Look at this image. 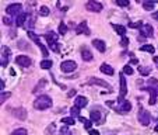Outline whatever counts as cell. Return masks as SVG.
Segmentation results:
<instances>
[{"mask_svg": "<svg viewBox=\"0 0 158 135\" xmlns=\"http://www.w3.org/2000/svg\"><path fill=\"white\" fill-rule=\"evenodd\" d=\"M52 99L49 96H46V94H42V96L36 97V100L34 101V107L36 108V110H48V108L52 107Z\"/></svg>", "mask_w": 158, "mask_h": 135, "instance_id": "obj_1", "label": "cell"}, {"mask_svg": "<svg viewBox=\"0 0 158 135\" xmlns=\"http://www.w3.org/2000/svg\"><path fill=\"white\" fill-rule=\"evenodd\" d=\"M106 104L109 106V107L114 108V110L116 111L118 114H126V113H129V111L131 110V104H130L129 101H122V103H119V104L116 106V104H114V103L109 100Z\"/></svg>", "mask_w": 158, "mask_h": 135, "instance_id": "obj_2", "label": "cell"}, {"mask_svg": "<svg viewBox=\"0 0 158 135\" xmlns=\"http://www.w3.org/2000/svg\"><path fill=\"white\" fill-rule=\"evenodd\" d=\"M45 38H46L49 48H51L52 51H53V52H59V44H57V38H59V35H57L56 33L49 31V33H46Z\"/></svg>", "mask_w": 158, "mask_h": 135, "instance_id": "obj_3", "label": "cell"}, {"mask_svg": "<svg viewBox=\"0 0 158 135\" xmlns=\"http://www.w3.org/2000/svg\"><path fill=\"white\" fill-rule=\"evenodd\" d=\"M120 79V93H119V99H118V103L125 101V96L127 93V84H126V79H125V73H120L119 75Z\"/></svg>", "mask_w": 158, "mask_h": 135, "instance_id": "obj_4", "label": "cell"}, {"mask_svg": "<svg viewBox=\"0 0 158 135\" xmlns=\"http://www.w3.org/2000/svg\"><path fill=\"white\" fill-rule=\"evenodd\" d=\"M137 120H139V123H140L141 125L147 127L150 124V113L147 110H144L143 107H140L139 114H137Z\"/></svg>", "mask_w": 158, "mask_h": 135, "instance_id": "obj_5", "label": "cell"}, {"mask_svg": "<svg viewBox=\"0 0 158 135\" xmlns=\"http://www.w3.org/2000/svg\"><path fill=\"white\" fill-rule=\"evenodd\" d=\"M21 10H23V4H20V3H13V4H9V6L6 7V13H7V16H20L21 14Z\"/></svg>", "mask_w": 158, "mask_h": 135, "instance_id": "obj_6", "label": "cell"}, {"mask_svg": "<svg viewBox=\"0 0 158 135\" xmlns=\"http://www.w3.org/2000/svg\"><path fill=\"white\" fill-rule=\"evenodd\" d=\"M76 68H77V63H76L74 61H64V62H62V65H60V69L64 73L74 72Z\"/></svg>", "mask_w": 158, "mask_h": 135, "instance_id": "obj_7", "label": "cell"}, {"mask_svg": "<svg viewBox=\"0 0 158 135\" xmlns=\"http://www.w3.org/2000/svg\"><path fill=\"white\" fill-rule=\"evenodd\" d=\"M15 63L20 66H23V68H28V66L32 63V61H31L30 56H25V55H20V56L15 58Z\"/></svg>", "mask_w": 158, "mask_h": 135, "instance_id": "obj_8", "label": "cell"}, {"mask_svg": "<svg viewBox=\"0 0 158 135\" xmlns=\"http://www.w3.org/2000/svg\"><path fill=\"white\" fill-rule=\"evenodd\" d=\"M85 9L88 10V11L99 13L102 10V4L98 3V2H94V0H91V2H88V3L85 4Z\"/></svg>", "mask_w": 158, "mask_h": 135, "instance_id": "obj_9", "label": "cell"}, {"mask_svg": "<svg viewBox=\"0 0 158 135\" xmlns=\"http://www.w3.org/2000/svg\"><path fill=\"white\" fill-rule=\"evenodd\" d=\"M140 34L141 37H154V30H152V25L150 24H143L140 27Z\"/></svg>", "mask_w": 158, "mask_h": 135, "instance_id": "obj_10", "label": "cell"}, {"mask_svg": "<svg viewBox=\"0 0 158 135\" xmlns=\"http://www.w3.org/2000/svg\"><path fill=\"white\" fill-rule=\"evenodd\" d=\"M76 33L77 34H84V35H89V34H91V31H89V28H88V24H87V21H83V23H80V24L76 27Z\"/></svg>", "mask_w": 158, "mask_h": 135, "instance_id": "obj_11", "label": "cell"}, {"mask_svg": "<svg viewBox=\"0 0 158 135\" xmlns=\"http://www.w3.org/2000/svg\"><path fill=\"white\" fill-rule=\"evenodd\" d=\"M10 49L7 48V47H4L3 49H2V68H6L7 65H9V59H10Z\"/></svg>", "mask_w": 158, "mask_h": 135, "instance_id": "obj_12", "label": "cell"}, {"mask_svg": "<svg viewBox=\"0 0 158 135\" xmlns=\"http://www.w3.org/2000/svg\"><path fill=\"white\" fill-rule=\"evenodd\" d=\"M147 92H148V94H150V100H148L150 106H154L155 103H157L158 92H157V90L154 89V87H150V86H148V89H147Z\"/></svg>", "mask_w": 158, "mask_h": 135, "instance_id": "obj_13", "label": "cell"}, {"mask_svg": "<svg viewBox=\"0 0 158 135\" xmlns=\"http://www.w3.org/2000/svg\"><path fill=\"white\" fill-rule=\"evenodd\" d=\"M88 84H98V86L106 87V89H109V90H110V84H109V83H106L105 80H101V79H98V78H91V79L88 80Z\"/></svg>", "mask_w": 158, "mask_h": 135, "instance_id": "obj_14", "label": "cell"}, {"mask_svg": "<svg viewBox=\"0 0 158 135\" xmlns=\"http://www.w3.org/2000/svg\"><path fill=\"white\" fill-rule=\"evenodd\" d=\"M27 21H28V14L27 13H21L17 17V20H15V24H17V27H24Z\"/></svg>", "mask_w": 158, "mask_h": 135, "instance_id": "obj_15", "label": "cell"}, {"mask_svg": "<svg viewBox=\"0 0 158 135\" xmlns=\"http://www.w3.org/2000/svg\"><path fill=\"white\" fill-rule=\"evenodd\" d=\"M74 104H76V107H78V108H84L87 104H88V100H87V97H84V96H77L74 100Z\"/></svg>", "mask_w": 158, "mask_h": 135, "instance_id": "obj_16", "label": "cell"}, {"mask_svg": "<svg viewBox=\"0 0 158 135\" xmlns=\"http://www.w3.org/2000/svg\"><path fill=\"white\" fill-rule=\"evenodd\" d=\"M93 45L97 49H98L99 52H105V51H106V45H105V42L102 41V39H93Z\"/></svg>", "mask_w": 158, "mask_h": 135, "instance_id": "obj_17", "label": "cell"}, {"mask_svg": "<svg viewBox=\"0 0 158 135\" xmlns=\"http://www.w3.org/2000/svg\"><path fill=\"white\" fill-rule=\"evenodd\" d=\"M13 113H14V115L17 118H20V120H25V118H27V110H25V108H14V111H13Z\"/></svg>", "mask_w": 158, "mask_h": 135, "instance_id": "obj_18", "label": "cell"}, {"mask_svg": "<svg viewBox=\"0 0 158 135\" xmlns=\"http://www.w3.org/2000/svg\"><path fill=\"white\" fill-rule=\"evenodd\" d=\"M81 58H83L85 62H89V61H93V54L89 52V49H87L85 47H84V48L81 49Z\"/></svg>", "mask_w": 158, "mask_h": 135, "instance_id": "obj_19", "label": "cell"}, {"mask_svg": "<svg viewBox=\"0 0 158 135\" xmlns=\"http://www.w3.org/2000/svg\"><path fill=\"white\" fill-rule=\"evenodd\" d=\"M99 69H101V72L105 73V75H109V76L114 75V68H112L110 65H108V63H102Z\"/></svg>", "mask_w": 158, "mask_h": 135, "instance_id": "obj_20", "label": "cell"}, {"mask_svg": "<svg viewBox=\"0 0 158 135\" xmlns=\"http://www.w3.org/2000/svg\"><path fill=\"white\" fill-rule=\"evenodd\" d=\"M89 118H91V121H95V123H98L99 120H101V113L97 110H91L89 111Z\"/></svg>", "mask_w": 158, "mask_h": 135, "instance_id": "obj_21", "label": "cell"}, {"mask_svg": "<svg viewBox=\"0 0 158 135\" xmlns=\"http://www.w3.org/2000/svg\"><path fill=\"white\" fill-rule=\"evenodd\" d=\"M112 27H114V30L116 31V33L119 34L120 37H125L126 35V27H123V25H119V24H112Z\"/></svg>", "mask_w": 158, "mask_h": 135, "instance_id": "obj_22", "label": "cell"}, {"mask_svg": "<svg viewBox=\"0 0 158 135\" xmlns=\"http://www.w3.org/2000/svg\"><path fill=\"white\" fill-rule=\"evenodd\" d=\"M137 69L141 76H148L151 73V68H147V66H139Z\"/></svg>", "mask_w": 158, "mask_h": 135, "instance_id": "obj_23", "label": "cell"}, {"mask_svg": "<svg viewBox=\"0 0 158 135\" xmlns=\"http://www.w3.org/2000/svg\"><path fill=\"white\" fill-rule=\"evenodd\" d=\"M35 44L38 45V47H39V49H41V52H42V56H48V49H46V47H45V45L42 44V42L39 41V39H38V41H35Z\"/></svg>", "mask_w": 158, "mask_h": 135, "instance_id": "obj_24", "label": "cell"}, {"mask_svg": "<svg viewBox=\"0 0 158 135\" xmlns=\"http://www.w3.org/2000/svg\"><path fill=\"white\" fill-rule=\"evenodd\" d=\"M78 120H80L81 123L84 124V128H87V129H89V128H91V125H93V121H91V120H87V118L81 117V115L78 117Z\"/></svg>", "mask_w": 158, "mask_h": 135, "instance_id": "obj_25", "label": "cell"}, {"mask_svg": "<svg viewBox=\"0 0 158 135\" xmlns=\"http://www.w3.org/2000/svg\"><path fill=\"white\" fill-rule=\"evenodd\" d=\"M69 31V27L64 24V23H59V34L60 35H66Z\"/></svg>", "mask_w": 158, "mask_h": 135, "instance_id": "obj_26", "label": "cell"}, {"mask_svg": "<svg viewBox=\"0 0 158 135\" xmlns=\"http://www.w3.org/2000/svg\"><path fill=\"white\" fill-rule=\"evenodd\" d=\"M41 68L42 69H51L52 68V61L51 59H44L41 62Z\"/></svg>", "mask_w": 158, "mask_h": 135, "instance_id": "obj_27", "label": "cell"}, {"mask_svg": "<svg viewBox=\"0 0 158 135\" xmlns=\"http://www.w3.org/2000/svg\"><path fill=\"white\" fill-rule=\"evenodd\" d=\"M140 51H143V52H150V54H154L155 49H154V47H152V45H143V47H140Z\"/></svg>", "mask_w": 158, "mask_h": 135, "instance_id": "obj_28", "label": "cell"}, {"mask_svg": "<svg viewBox=\"0 0 158 135\" xmlns=\"http://www.w3.org/2000/svg\"><path fill=\"white\" fill-rule=\"evenodd\" d=\"M148 86H150V87H154V89L158 92V80H157L155 78L148 79Z\"/></svg>", "mask_w": 158, "mask_h": 135, "instance_id": "obj_29", "label": "cell"}, {"mask_svg": "<svg viewBox=\"0 0 158 135\" xmlns=\"http://www.w3.org/2000/svg\"><path fill=\"white\" fill-rule=\"evenodd\" d=\"M28 132H27V129L25 128H17V129H14V131L11 132V135H27Z\"/></svg>", "mask_w": 158, "mask_h": 135, "instance_id": "obj_30", "label": "cell"}, {"mask_svg": "<svg viewBox=\"0 0 158 135\" xmlns=\"http://www.w3.org/2000/svg\"><path fill=\"white\" fill-rule=\"evenodd\" d=\"M49 13H51V10H49V7H46V6H42L41 9H39V14L44 16V17L49 16Z\"/></svg>", "mask_w": 158, "mask_h": 135, "instance_id": "obj_31", "label": "cell"}, {"mask_svg": "<svg viewBox=\"0 0 158 135\" xmlns=\"http://www.w3.org/2000/svg\"><path fill=\"white\" fill-rule=\"evenodd\" d=\"M62 123L66 124V125H73V124H74V118L73 117H64V118H62Z\"/></svg>", "mask_w": 158, "mask_h": 135, "instance_id": "obj_32", "label": "cell"}, {"mask_svg": "<svg viewBox=\"0 0 158 135\" xmlns=\"http://www.w3.org/2000/svg\"><path fill=\"white\" fill-rule=\"evenodd\" d=\"M154 6H155L154 2H144V3H143V7L146 10H152V9H154Z\"/></svg>", "mask_w": 158, "mask_h": 135, "instance_id": "obj_33", "label": "cell"}, {"mask_svg": "<svg viewBox=\"0 0 158 135\" xmlns=\"http://www.w3.org/2000/svg\"><path fill=\"white\" fill-rule=\"evenodd\" d=\"M45 84H46V80H45V79H41V82H39V84L35 87V89H34V93H36V92H39V90H41L42 87L45 86Z\"/></svg>", "mask_w": 158, "mask_h": 135, "instance_id": "obj_34", "label": "cell"}, {"mask_svg": "<svg viewBox=\"0 0 158 135\" xmlns=\"http://www.w3.org/2000/svg\"><path fill=\"white\" fill-rule=\"evenodd\" d=\"M70 114H72L73 117H80V115H78V114H80V108L76 107V106H74V107H73L72 110H70Z\"/></svg>", "mask_w": 158, "mask_h": 135, "instance_id": "obj_35", "label": "cell"}, {"mask_svg": "<svg viewBox=\"0 0 158 135\" xmlns=\"http://www.w3.org/2000/svg\"><path fill=\"white\" fill-rule=\"evenodd\" d=\"M123 73H126V75H133V69L130 68V65L123 66Z\"/></svg>", "mask_w": 158, "mask_h": 135, "instance_id": "obj_36", "label": "cell"}, {"mask_svg": "<svg viewBox=\"0 0 158 135\" xmlns=\"http://www.w3.org/2000/svg\"><path fill=\"white\" fill-rule=\"evenodd\" d=\"M10 96H11V93H2V96H0V103L3 104V103L6 101V100L9 99Z\"/></svg>", "mask_w": 158, "mask_h": 135, "instance_id": "obj_37", "label": "cell"}, {"mask_svg": "<svg viewBox=\"0 0 158 135\" xmlns=\"http://www.w3.org/2000/svg\"><path fill=\"white\" fill-rule=\"evenodd\" d=\"M2 21H3V24H4V25H11V23H13L11 18H10V16H4L3 20H2Z\"/></svg>", "mask_w": 158, "mask_h": 135, "instance_id": "obj_38", "label": "cell"}, {"mask_svg": "<svg viewBox=\"0 0 158 135\" xmlns=\"http://www.w3.org/2000/svg\"><path fill=\"white\" fill-rule=\"evenodd\" d=\"M141 25H143L141 21H137V23H129V27L130 28H140Z\"/></svg>", "mask_w": 158, "mask_h": 135, "instance_id": "obj_39", "label": "cell"}, {"mask_svg": "<svg viewBox=\"0 0 158 135\" xmlns=\"http://www.w3.org/2000/svg\"><path fill=\"white\" fill-rule=\"evenodd\" d=\"M127 45H129V38L122 37V39H120V47H127Z\"/></svg>", "mask_w": 158, "mask_h": 135, "instance_id": "obj_40", "label": "cell"}, {"mask_svg": "<svg viewBox=\"0 0 158 135\" xmlns=\"http://www.w3.org/2000/svg\"><path fill=\"white\" fill-rule=\"evenodd\" d=\"M28 24H27V27L30 28V31H31V28H34V25H35V20H34V17L32 18H30V20L27 21Z\"/></svg>", "mask_w": 158, "mask_h": 135, "instance_id": "obj_41", "label": "cell"}, {"mask_svg": "<svg viewBox=\"0 0 158 135\" xmlns=\"http://www.w3.org/2000/svg\"><path fill=\"white\" fill-rule=\"evenodd\" d=\"M116 3L119 4V6H122V7H127L129 6V2H127V0H118Z\"/></svg>", "mask_w": 158, "mask_h": 135, "instance_id": "obj_42", "label": "cell"}, {"mask_svg": "<svg viewBox=\"0 0 158 135\" xmlns=\"http://www.w3.org/2000/svg\"><path fill=\"white\" fill-rule=\"evenodd\" d=\"M60 135H72V134H70V131L67 129V127H63V128L60 129Z\"/></svg>", "mask_w": 158, "mask_h": 135, "instance_id": "obj_43", "label": "cell"}, {"mask_svg": "<svg viewBox=\"0 0 158 135\" xmlns=\"http://www.w3.org/2000/svg\"><path fill=\"white\" fill-rule=\"evenodd\" d=\"M53 129H55V125L53 124H51V128H46V134H52V132H53Z\"/></svg>", "mask_w": 158, "mask_h": 135, "instance_id": "obj_44", "label": "cell"}, {"mask_svg": "<svg viewBox=\"0 0 158 135\" xmlns=\"http://www.w3.org/2000/svg\"><path fill=\"white\" fill-rule=\"evenodd\" d=\"M89 135H99V132L97 131V129H91V131H89Z\"/></svg>", "mask_w": 158, "mask_h": 135, "instance_id": "obj_45", "label": "cell"}, {"mask_svg": "<svg viewBox=\"0 0 158 135\" xmlns=\"http://www.w3.org/2000/svg\"><path fill=\"white\" fill-rule=\"evenodd\" d=\"M76 94V90H70L69 93H67V97H72V96H74Z\"/></svg>", "mask_w": 158, "mask_h": 135, "instance_id": "obj_46", "label": "cell"}, {"mask_svg": "<svg viewBox=\"0 0 158 135\" xmlns=\"http://www.w3.org/2000/svg\"><path fill=\"white\" fill-rule=\"evenodd\" d=\"M130 63H133V65H137L139 61L136 59V58H131V59H130Z\"/></svg>", "mask_w": 158, "mask_h": 135, "instance_id": "obj_47", "label": "cell"}, {"mask_svg": "<svg viewBox=\"0 0 158 135\" xmlns=\"http://www.w3.org/2000/svg\"><path fill=\"white\" fill-rule=\"evenodd\" d=\"M0 89H2V92H3V89H4V82L3 80H0Z\"/></svg>", "mask_w": 158, "mask_h": 135, "instance_id": "obj_48", "label": "cell"}, {"mask_svg": "<svg viewBox=\"0 0 158 135\" xmlns=\"http://www.w3.org/2000/svg\"><path fill=\"white\" fill-rule=\"evenodd\" d=\"M152 17H154L155 20H158V13H154V14H152Z\"/></svg>", "mask_w": 158, "mask_h": 135, "instance_id": "obj_49", "label": "cell"}, {"mask_svg": "<svg viewBox=\"0 0 158 135\" xmlns=\"http://www.w3.org/2000/svg\"><path fill=\"white\" fill-rule=\"evenodd\" d=\"M154 62L157 63V66H158V56H154Z\"/></svg>", "mask_w": 158, "mask_h": 135, "instance_id": "obj_50", "label": "cell"}, {"mask_svg": "<svg viewBox=\"0 0 158 135\" xmlns=\"http://www.w3.org/2000/svg\"><path fill=\"white\" fill-rule=\"evenodd\" d=\"M154 129H155V131L158 132V124H157V125H155V128H154Z\"/></svg>", "mask_w": 158, "mask_h": 135, "instance_id": "obj_51", "label": "cell"}, {"mask_svg": "<svg viewBox=\"0 0 158 135\" xmlns=\"http://www.w3.org/2000/svg\"><path fill=\"white\" fill-rule=\"evenodd\" d=\"M72 135H76V134H72Z\"/></svg>", "mask_w": 158, "mask_h": 135, "instance_id": "obj_52", "label": "cell"}]
</instances>
